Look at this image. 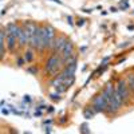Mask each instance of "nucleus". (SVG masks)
<instances>
[{
    "mask_svg": "<svg viewBox=\"0 0 134 134\" xmlns=\"http://www.w3.org/2000/svg\"><path fill=\"white\" fill-rule=\"evenodd\" d=\"M55 38V28L50 24H44L42 26V46L38 51H44L46 48H48V43L50 40Z\"/></svg>",
    "mask_w": 134,
    "mask_h": 134,
    "instance_id": "obj_1",
    "label": "nucleus"
},
{
    "mask_svg": "<svg viewBox=\"0 0 134 134\" xmlns=\"http://www.w3.org/2000/svg\"><path fill=\"white\" fill-rule=\"evenodd\" d=\"M62 63H63V60L60 59V57H58L57 54H54V55H51V57L48 58V60L46 62L44 71L55 75V74L58 72V69H60V64Z\"/></svg>",
    "mask_w": 134,
    "mask_h": 134,
    "instance_id": "obj_2",
    "label": "nucleus"
},
{
    "mask_svg": "<svg viewBox=\"0 0 134 134\" xmlns=\"http://www.w3.org/2000/svg\"><path fill=\"white\" fill-rule=\"evenodd\" d=\"M91 106H93V109H94L95 113H100V111H103V113H105L106 106H107V100L103 98L102 93H100V94H97V95L93 98Z\"/></svg>",
    "mask_w": 134,
    "mask_h": 134,
    "instance_id": "obj_3",
    "label": "nucleus"
},
{
    "mask_svg": "<svg viewBox=\"0 0 134 134\" xmlns=\"http://www.w3.org/2000/svg\"><path fill=\"white\" fill-rule=\"evenodd\" d=\"M115 90H117V91L119 93V95L122 97V100H124V103H127V102H129V99H130V90H129V87H127L126 81H124V79H118Z\"/></svg>",
    "mask_w": 134,
    "mask_h": 134,
    "instance_id": "obj_4",
    "label": "nucleus"
},
{
    "mask_svg": "<svg viewBox=\"0 0 134 134\" xmlns=\"http://www.w3.org/2000/svg\"><path fill=\"white\" fill-rule=\"evenodd\" d=\"M66 43H67V38L64 35H60V36H57L55 38V46H54V54H57V55H60L64 46H66Z\"/></svg>",
    "mask_w": 134,
    "mask_h": 134,
    "instance_id": "obj_5",
    "label": "nucleus"
},
{
    "mask_svg": "<svg viewBox=\"0 0 134 134\" xmlns=\"http://www.w3.org/2000/svg\"><path fill=\"white\" fill-rule=\"evenodd\" d=\"M72 48H74V44H72V42H71V40H67V43H66V46H64V48H63L62 54L59 55L60 59H62L63 62H64L67 58H70L71 55H72Z\"/></svg>",
    "mask_w": 134,
    "mask_h": 134,
    "instance_id": "obj_6",
    "label": "nucleus"
},
{
    "mask_svg": "<svg viewBox=\"0 0 134 134\" xmlns=\"http://www.w3.org/2000/svg\"><path fill=\"white\" fill-rule=\"evenodd\" d=\"M75 70H76V63H74V64H66L60 74L64 78H70V76H74L75 75Z\"/></svg>",
    "mask_w": 134,
    "mask_h": 134,
    "instance_id": "obj_7",
    "label": "nucleus"
},
{
    "mask_svg": "<svg viewBox=\"0 0 134 134\" xmlns=\"http://www.w3.org/2000/svg\"><path fill=\"white\" fill-rule=\"evenodd\" d=\"M7 34H11V35H14L16 39L19 38V35H20V30H21V27H19L16 23H8L7 24Z\"/></svg>",
    "mask_w": 134,
    "mask_h": 134,
    "instance_id": "obj_8",
    "label": "nucleus"
},
{
    "mask_svg": "<svg viewBox=\"0 0 134 134\" xmlns=\"http://www.w3.org/2000/svg\"><path fill=\"white\" fill-rule=\"evenodd\" d=\"M16 38L14 35H11V34H7V47L9 51H14L15 47H16Z\"/></svg>",
    "mask_w": 134,
    "mask_h": 134,
    "instance_id": "obj_9",
    "label": "nucleus"
},
{
    "mask_svg": "<svg viewBox=\"0 0 134 134\" xmlns=\"http://www.w3.org/2000/svg\"><path fill=\"white\" fill-rule=\"evenodd\" d=\"M95 114H97V113L94 111L93 106H86V107L83 109V117H85L86 119H91Z\"/></svg>",
    "mask_w": 134,
    "mask_h": 134,
    "instance_id": "obj_10",
    "label": "nucleus"
},
{
    "mask_svg": "<svg viewBox=\"0 0 134 134\" xmlns=\"http://www.w3.org/2000/svg\"><path fill=\"white\" fill-rule=\"evenodd\" d=\"M126 83H127V87H129L130 93H134V74H129L127 75Z\"/></svg>",
    "mask_w": 134,
    "mask_h": 134,
    "instance_id": "obj_11",
    "label": "nucleus"
},
{
    "mask_svg": "<svg viewBox=\"0 0 134 134\" xmlns=\"http://www.w3.org/2000/svg\"><path fill=\"white\" fill-rule=\"evenodd\" d=\"M57 93H59V94H63V93H66L67 90H69V86H66L64 83H60V85H58L57 87Z\"/></svg>",
    "mask_w": 134,
    "mask_h": 134,
    "instance_id": "obj_12",
    "label": "nucleus"
},
{
    "mask_svg": "<svg viewBox=\"0 0 134 134\" xmlns=\"http://www.w3.org/2000/svg\"><path fill=\"white\" fill-rule=\"evenodd\" d=\"M76 59H78V57H76L75 54H72L71 57H70V58H67L63 63H64V66H66V64H74V63H76Z\"/></svg>",
    "mask_w": 134,
    "mask_h": 134,
    "instance_id": "obj_13",
    "label": "nucleus"
},
{
    "mask_svg": "<svg viewBox=\"0 0 134 134\" xmlns=\"http://www.w3.org/2000/svg\"><path fill=\"white\" fill-rule=\"evenodd\" d=\"M24 59H26V62H32V59H34L32 50H27V51L24 52Z\"/></svg>",
    "mask_w": 134,
    "mask_h": 134,
    "instance_id": "obj_14",
    "label": "nucleus"
},
{
    "mask_svg": "<svg viewBox=\"0 0 134 134\" xmlns=\"http://www.w3.org/2000/svg\"><path fill=\"white\" fill-rule=\"evenodd\" d=\"M79 131L83 133V134H90V133H91V130L88 129V125H87V124H82L81 127H79Z\"/></svg>",
    "mask_w": 134,
    "mask_h": 134,
    "instance_id": "obj_15",
    "label": "nucleus"
},
{
    "mask_svg": "<svg viewBox=\"0 0 134 134\" xmlns=\"http://www.w3.org/2000/svg\"><path fill=\"white\" fill-rule=\"evenodd\" d=\"M119 8H121L122 11H124V9H127V8H129V2H127V0H122L121 4H119Z\"/></svg>",
    "mask_w": 134,
    "mask_h": 134,
    "instance_id": "obj_16",
    "label": "nucleus"
},
{
    "mask_svg": "<svg viewBox=\"0 0 134 134\" xmlns=\"http://www.w3.org/2000/svg\"><path fill=\"white\" fill-rule=\"evenodd\" d=\"M27 71H28L30 74H34V75H35V74H38V67L31 66V67H28V69H27Z\"/></svg>",
    "mask_w": 134,
    "mask_h": 134,
    "instance_id": "obj_17",
    "label": "nucleus"
},
{
    "mask_svg": "<svg viewBox=\"0 0 134 134\" xmlns=\"http://www.w3.org/2000/svg\"><path fill=\"white\" fill-rule=\"evenodd\" d=\"M4 39H5V30L2 28L0 30V43H4Z\"/></svg>",
    "mask_w": 134,
    "mask_h": 134,
    "instance_id": "obj_18",
    "label": "nucleus"
},
{
    "mask_svg": "<svg viewBox=\"0 0 134 134\" xmlns=\"http://www.w3.org/2000/svg\"><path fill=\"white\" fill-rule=\"evenodd\" d=\"M50 98L52 99V100H60V94L59 93H57V94H50Z\"/></svg>",
    "mask_w": 134,
    "mask_h": 134,
    "instance_id": "obj_19",
    "label": "nucleus"
},
{
    "mask_svg": "<svg viewBox=\"0 0 134 134\" xmlns=\"http://www.w3.org/2000/svg\"><path fill=\"white\" fill-rule=\"evenodd\" d=\"M85 21H86L85 19H81V18H79V19H78V20H76V23H75V24H76L78 27H82V26L85 24Z\"/></svg>",
    "mask_w": 134,
    "mask_h": 134,
    "instance_id": "obj_20",
    "label": "nucleus"
},
{
    "mask_svg": "<svg viewBox=\"0 0 134 134\" xmlns=\"http://www.w3.org/2000/svg\"><path fill=\"white\" fill-rule=\"evenodd\" d=\"M26 62L24 58H18V66H23V63Z\"/></svg>",
    "mask_w": 134,
    "mask_h": 134,
    "instance_id": "obj_21",
    "label": "nucleus"
},
{
    "mask_svg": "<svg viewBox=\"0 0 134 134\" xmlns=\"http://www.w3.org/2000/svg\"><path fill=\"white\" fill-rule=\"evenodd\" d=\"M67 23L70 26H74V20H72V16H67Z\"/></svg>",
    "mask_w": 134,
    "mask_h": 134,
    "instance_id": "obj_22",
    "label": "nucleus"
},
{
    "mask_svg": "<svg viewBox=\"0 0 134 134\" xmlns=\"http://www.w3.org/2000/svg\"><path fill=\"white\" fill-rule=\"evenodd\" d=\"M127 46H129V42H126V43H124V44H119L118 47H119V48H124V47H127Z\"/></svg>",
    "mask_w": 134,
    "mask_h": 134,
    "instance_id": "obj_23",
    "label": "nucleus"
},
{
    "mask_svg": "<svg viewBox=\"0 0 134 134\" xmlns=\"http://www.w3.org/2000/svg\"><path fill=\"white\" fill-rule=\"evenodd\" d=\"M59 122H60V124H66V122H67V117H62Z\"/></svg>",
    "mask_w": 134,
    "mask_h": 134,
    "instance_id": "obj_24",
    "label": "nucleus"
},
{
    "mask_svg": "<svg viewBox=\"0 0 134 134\" xmlns=\"http://www.w3.org/2000/svg\"><path fill=\"white\" fill-rule=\"evenodd\" d=\"M35 115H36V117H40V115H42V111H40L39 109H38V110L35 111Z\"/></svg>",
    "mask_w": 134,
    "mask_h": 134,
    "instance_id": "obj_25",
    "label": "nucleus"
},
{
    "mask_svg": "<svg viewBox=\"0 0 134 134\" xmlns=\"http://www.w3.org/2000/svg\"><path fill=\"white\" fill-rule=\"evenodd\" d=\"M30 100H31V98H30L28 95H26V97H24V102H30Z\"/></svg>",
    "mask_w": 134,
    "mask_h": 134,
    "instance_id": "obj_26",
    "label": "nucleus"
},
{
    "mask_svg": "<svg viewBox=\"0 0 134 134\" xmlns=\"http://www.w3.org/2000/svg\"><path fill=\"white\" fill-rule=\"evenodd\" d=\"M47 111H48V113H52V111H54V107H52V106H48Z\"/></svg>",
    "mask_w": 134,
    "mask_h": 134,
    "instance_id": "obj_27",
    "label": "nucleus"
},
{
    "mask_svg": "<svg viewBox=\"0 0 134 134\" xmlns=\"http://www.w3.org/2000/svg\"><path fill=\"white\" fill-rule=\"evenodd\" d=\"M110 12H117V8L115 7H111L110 8Z\"/></svg>",
    "mask_w": 134,
    "mask_h": 134,
    "instance_id": "obj_28",
    "label": "nucleus"
},
{
    "mask_svg": "<svg viewBox=\"0 0 134 134\" xmlns=\"http://www.w3.org/2000/svg\"><path fill=\"white\" fill-rule=\"evenodd\" d=\"M2 113L7 115V114H8V110H5V109H2Z\"/></svg>",
    "mask_w": 134,
    "mask_h": 134,
    "instance_id": "obj_29",
    "label": "nucleus"
},
{
    "mask_svg": "<svg viewBox=\"0 0 134 134\" xmlns=\"http://www.w3.org/2000/svg\"><path fill=\"white\" fill-rule=\"evenodd\" d=\"M127 30H130V31L134 30V26H133V24H129V26H127Z\"/></svg>",
    "mask_w": 134,
    "mask_h": 134,
    "instance_id": "obj_30",
    "label": "nucleus"
},
{
    "mask_svg": "<svg viewBox=\"0 0 134 134\" xmlns=\"http://www.w3.org/2000/svg\"><path fill=\"white\" fill-rule=\"evenodd\" d=\"M110 59V57H106V58H103V60H102V63H105V62H107Z\"/></svg>",
    "mask_w": 134,
    "mask_h": 134,
    "instance_id": "obj_31",
    "label": "nucleus"
},
{
    "mask_svg": "<svg viewBox=\"0 0 134 134\" xmlns=\"http://www.w3.org/2000/svg\"><path fill=\"white\" fill-rule=\"evenodd\" d=\"M44 131H46V133H51L52 130H51V127H47V129H46V130H44Z\"/></svg>",
    "mask_w": 134,
    "mask_h": 134,
    "instance_id": "obj_32",
    "label": "nucleus"
},
{
    "mask_svg": "<svg viewBox=\"0 0 134 134\" xmlns=\"http://www.w3.org/2000/svg\"><path fill=\"white\" fill-rule=\"evenodd\" d=\"M85 12H87V14H90V12H93V9H83Z\"/></svg>",
    "mask_w": 134,
    "mask_h": 134,
    "instance_id": "obj_33",
    "label": "nucleus"
},
{
    "mask_svg": "<svg viewBox=\"0 0 134 134\" xmlns=\"http://www.w3.org/2000/svg\"><path fill=\"white\" fill-rule=\"evenodd\" d=\"M51 2H55V3H58V4H62L60 0H51Z\"/></svg>",
    "mask_w": 134,
    "mask_h": 134,
    "instance_id": "obj_34",
    "label": "nucleus"
},
{
    "mask_svg": "<svg viewBox=\"0 0 134 134\" xmlns=\"http://www.w3.org/2000/svg\"><path fill=\"white\" fill-rule=\"evenodd\" d=\"M133 14H134V11H133Z\"/></svg>",
    "mask_w": 134,
    "mask_h": 134,
    "instance_id": "obj_35",
    "label": "nucleus"
}]
</instances>
